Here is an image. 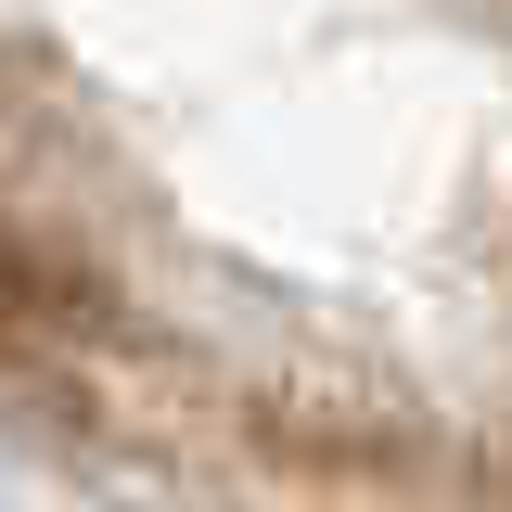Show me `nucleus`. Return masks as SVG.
I'll return each mask as SVG.
<instances>
[{
	"label": "nucleus",
	"instance_id": "nucleus-1",
	"mask_svg": "<svg viewBox=\"0 0 512 512\" xmlns=\"http://www.w3.org/2000/svg\"><path fill=\"white\" fill-rule=\"evenodd\" d=\"M0 423L180 512H512V0H0Z\"/></svg>",
	"mask_w": 512,
	"mask_h": 512
}]
</instances>
